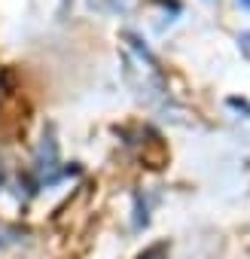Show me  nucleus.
Instances as JSON below:
<instances>
[{
    "label": "nucleus",
    "mask_w": 250,
    "mask_h": 259,
    "mask_svg": "<svg viewBox=\"0 0 250 259\" xmlns=\"http://www.w3.org/2000/svg\"><path fill=\"white\" fill-rule=\"evenodd\" d=\"M165 253H168V244H156V247H150L147 253H141L138 259H165Z\"/></svg>",
    "instance_id": "1"
},
{
    "label": "nucleus",
    "mask_w": 250,
    "mask_h": 259,
    "mask_svg": "<svg viewBox=\"0 0 250 259\" xmlns=\"http://www.w3.org/2000/svg\"><path fill=\"white\" fill-rule=\"evenodd\" d=\"M241 7H247V10H250V0H241Z\"/></svg>",
    "instance_id": "2"
},
{
    "label": "nucleus",
    "mask_w": 250,
    "mask_h": 259,
    "mask_svg": "<svg viewBox=\"0 0 250 259\" xmlns=\"http://www.w3.org/2000/svg\"><path fill=\"white\" fill-rule=\"evenodd\" d=\"M0 183H4V165H0Z\"/></svg>",
    "instance_id": "3"
}]
</instances>
